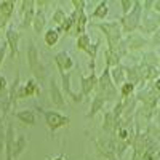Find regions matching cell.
Segmentation results:
<instances>
[{"label":"cell","mask_w":160,"mask_h":160,"mask_svg":"<svg viewBox=\"0 0 160 160\" xmlns=\"http://www.w3.org/2000/svg\"><path fill=\"white\" fill-rule=\"evenodd\" d=\"M8 90H10V85H8L7 77L0 74V99L2 101L8 98Z\"/></svg>","instance_id":"cb8c5ba5"},{"label":"cell","mask_w":160,"mask_h":160,"mask_svg":"<svg viewBox=\"0 0 160 160\" xmlns=\"http://www.w3.org/2000/svg\"><path fill=\"white\" fill-rule=\"evenodd\" d=\"M28 146H29L28 138H26L24 135L18 136V138H16V144H15V152H13V160H18V158H19V157L26 152V149H28Z\"/></svg>","instance_id":"e0dca14e"},{"label":"cell","mask_w":160,"mask_h":160,"mask_svg":"<svg viewBox=\"0 0 160 160\" xmlns=\"http://www.w3.org/2000/svg\"><path fill=\"white\" fill-rule=\"evenodd\" d=\"M15 117L19 120L22 125H28V127H34L37 123V117H35V112L29 111V109H22V111H15L13 112Z\"/></svg>","instance_id":"4fadbf2b"},{"label":"cell","mask_w":160,"mask_h":160,"mask_svg":"<svg viewBox=\"0 0 160 160\" xmlns=\"http://www.w3.org/2000/svg\"><path fill=\"white\" fill-rule=\"evenodd\" d=\"M141 15H142V2H135L133 8L128 15L120 18V26H122V32L123 34H131L139 28L141 22Z\"/></svg>","instance_id":"7a4b0ae2"},{"label":"cell","mask_w":160,"mask_h":160,"mask_svg":"<svg viewBox=\"0 0 160 160\" xmlns=\"http://www.w3.org/2000/svg\"><path fill=\"white\" fill-rule=\"evenodd\" d=\"M108 102V99H106L101 93H95L93 95V99H91V106H90V112L87 114V118H91L95 117L99 111L104 109V104Z\"/></svg>","instance_id":"7c38bea8"},{"label":"cell","mask_w":160,"mask_h":160,"mask_svg":"<svg viewBox=\"0 0 160 160\" xmlns=\"http://www.w3.org/2000/svg\"><path fill=\"white\" fill-rule=\"evenodd\" d=\"M91 45V38L88 34H82L80 37H77V42H75V48L78 51H82V53H87L88 48Z\"/></svg>","instance_id":"44dd1931"},{"label":"cell","mask_w":160,"mask_h":160,"mask_svg":"<svg viewBox=\"0 0 160 160\" xmlns=\"http://www.w3.org/2000/svg\"><path fill=\"white\" fill-rule=\"evenodd\" d=\"M50 98H51V102L56 106L59 109H66V99H64V95H62V88L58 85V82L55 80V77L50 78Z\"/></svg>","instance_id":"8fae6325"},{"label":"cell","mask_w":160,"mask_h":160,"mask_svg":"<svg viewBox=\"0 0 160 160\" xmlns=\"http://www.w3.org/2000/svg\"><path fill=\"white\" fill-rule=\"evenodd\" d=\"M40 95V85L37 83L35 78H29L24 85H19L18 93H16V99H24V98H32Z\"/></svg>","instance_id":"ba28073f"},{"label":"cell","mask_w":160,"mask_h":160,"mask_svg":"<svg viewBox=\"0 0 160 160\" xmlns=\"http://www.w3.org/2000/svg\"><path fill=\"white\" fill-rule=\"evenodd\" d=\"M109 13V5L108 2H99L95 8V11L91 13V19H106Z\"/></svg>","instance_id":"ac0fdd59"},{"label":"cell","mask_w":160,"mask_h":160,"mask_svg":"<svg viewBox=\"0 0 160 160\" xmlns=\"http://www.w3.org/2000/svg\"><path fill=\"white\" fill-rule=\"evenodd\" d=\"M133 3H135V2H131V0H120V7H122V16L128 15V13L131 11Z\"/></svg>","instance_id":"484cf974"},{"label":"cell","mask_w":160,"mask_h":160,"mask_svg":"<svg viewBox=\"0 0 160 160\" xmlns=\"http://www.w3.org/2000/svg\"><path fill=\"white\" fill-rule=\"evenodd\" d=\"M80 95H82L85 99H88L91 95H95V91L98 88V74L96 71H91L90 75H83L82 72H80Z\"/></svg>","instance_id":"5b68a950"},{"label":"cell","mask_w":160,"mask_h":160,"mask_svg":"<svg viewBox=\"0 0 160 160\" xmlns=\"http://www.w3.org/2000/svg\"><path fill=\"white\" fill-rule=\"evenodd\" d=\"M7 50H8V45H7V40H5L3 45L0 47V68H2L3 59H5V56H7Z\"/></svg>","instance_id":"83f0119b"},{"label":"cell","mask_w":160,"mask_h":160,"mask_svg":"<svg viewBox=\"0 0 160 160\" xmlns=\"http://www.w3.org/2000/svg\"><path fill=\"white\" fill-rule=\"evenodd\" d=\"M71 3H72V7H74L75 11H82V10H85V7H87L85 0H72Z\"/></svg>","instance_id":"4316f807"},{"label":"cell","mask_w":160,"mask_h":160,"mask_svg":"<svg viewBox=\"0 0 160 160\" xmlns=\"http://www.w3.org/2000/svg\"><path fill=\"white\" fill-rule=\"evenodd\" d=\"M135 88L136 85H133L131 82H123L120 85V98L125 99V98H130L133 93H135Z\"/></svg>","instance_id":"603a6c76"},{"label":"cell","mask_w":160,"mask_h":160,"mask_svg":"<svg viewBox=\"0 0 160 160\" xmlns=\"http://www.w3.org/2000/svg\"><path fill=\"white\" fill-rule=\"evenodd\" d=\"M59 37H61V34H59V31L56 29V28H50V29H47L45 31V34H43V42H45V45L47 47H55L58 42H59Z\"/></svg>","instance_id":"2e32d148"},{"label":"cell","mask_w":160,"mask_h":160,"mask_svg":"<svg viewBox=\"0 0 160 160\" xmlns=\"http://www.w3.org/2000/svg\"><path fill=\"white\" fill-rule=\"evenodd\" d=\"M51 160H66L62 155H58V157H55V158H51Z\"/></svg>","instance_id":"4dcf8cb0"},{"label":"cell","mask_w":160,"mask_h":160,"mask_svg":"<svg viewBox=\"0 0 160 160\" xmlns=\"http://www.w3.org/2000/svg\"><path fill=\"white\" fill-rule=\"evenodd\" d=\"M111 77H112V82L115 87H120L123 82H127V75H125V66L123 64H118L115 68L111 69Z\"/></svg>","instance_id":"5bb4252c"},{"label":"cell","mask_w":160,"mask_h":160,"mask_svg":"<svg viewBox=\"0 0 160 160\" xmlns=\"http://www.w3.org/2000/svg\"><path fill=\"white\" fill-rule=\"evenodd\" d=\"M50 2H40L37 0L35 2V16L32 21V29L35 34H42V31L45 29L47 26V16H45V5H48Z\"/></svg>","instance_id":"8992f818"},{"label":"cell","mask_w":160,"mask_h":160,"mask_svg":"<svg viewBox=\"0 0 160 160\" xmlns=\"http://www.w3.org/2000/svg\"><path fill=\"white\" fill-rule=\"evenodd\" d=\"M152 8H154L155 13H158V15H160V0H158V2H154V3H152Z\"/></svg>","instance_id":"f546056e"},{"label":"cell","mask_w":160,"mask_h":160,"mask_svg":"<svg viewBox=\"0 0 160 160\" xmlns=\"http://www.w3.org/2000/svg\"><path fill=\"white\" fill-rule=\"evenodd\" d=\"M125 43H127V48L138 50V48H142L148 42H146V38L141 37V35H130V37L125 40Z\"/></svg>","instance_id":"d6986e66"},{"label":"cell","mask_w":160,"mask_h":160,"mask_svg":"<svg viewBox=\"0 0 160 160\" xmlns=\"http://www.w3.org/2000/svg\"><path fill=\"white\" fill-rule=\"evenodd\" d=\"M55 64H56V68H58L59 75H61V74H66V72H71V71L74 69V66H75L72 56L69 55L68 51H59V53H56V55H55Z\"/></svg>","instance_id":"9c48e42d"},{"label":"cell","mask_w":160,"mask_h":160,"mask_svg":"<svg viewBox=\"0 0 160 160\" xmlns=\"http://www.w3.org/2000/svg\"><path fill=\"white\" fill-rule=\"evenodd\" d=\"M3 144H5V133H3L2 128H0V149L3 148Z\"/></svg>","instance_id":"f1b7e54d"},{"label":"cell","mask_w":160,"mask_h":160,"mask_svg":"<svg viewBox=\"0 0 160 160\" xmlns=\"http://www.w3.org/2000/svg\"><path fill=\"white\" fill-rule=\"evenodd\" d=\"M95 28H98L108 40V48L109 50H117V47L122 43V26L117 21H109V22H98L95 24Z\"/></svg>","instance_id":"6da1fadb"},{"label":"cell","mask_w":160,"mask_h":160,"mask_svg":"<svg viewBox=\"0 0 160 160\" xmlns=\"http://www.w3.org/2000/svg\"><path fill=\"white\" fill-rule=\"evenodd\" d=\"M16 133H15V127L11 123L7 125L5 130V144H3V152H5V160H13V152H15V144H16Z\"/></svg>","instance_id":"30bf717a"},{"label":"cell","mask_w":160,"mask_h":160,"mask_svg":"<svg viewBox=\"0 0 160 160\" xmlns=\"http://www.w3.org/2000/svg\"><path fill=\"white\" fill-rule=\"evenodd\" d=\"M7 45L10 50V56L11 59H16L19 55V40H21V34L18 29L15 28H8L7 29Z\"/></svg>","instance_id":"52a82bcc"},{"label":"cell","mask_w":160,"mask_h":160,"mask_svg":"<svg viewBox=\"0 0 160 160\" xmlns=\"http://www.w3.org/2000/svg\"><path fill=\"white\" fill-rule=\"evenodd\" d=\"M157 59H158V61H160V48H158V50H157Z\"/></svg>","instance_id":"1f68e13d"},{"label":"cell","mask_w":160,"mask_h":160,"mask_svg":"<svg viewBox=\"0 0 160 160\" xmlns=\"http://www.w3.org/2000/svg\"><path fill=\"white\" fill-rule=\"evenodd\" d=\"M34 16H35V0L34 3L31 5V8L28 10L22 15V22H21V29H29L32 26V21H34Z\"/></svg>","instance_id":"ffe728a7"},{"label":"cell","mask_w":160,"mask_h":160,"mask_svg":"<svg viewBox=\"0 0 160 160\" xmlns=\"http://www.w3.org/2000/svg\"><path fill=\"white\" fill-rule=\"evenodd\" d=\"M0 42H2V40H0Z\"/></svg>","instance_id":"d6a6232c"},{"label":"cell","mask_w":160,"mask_h":160,"mask_svg":"<svg viewBox=\"0 0 160 160\" xmlns=\"http://www.w3.org/2000/svg\"><path fill=\"white\" fill-rule=\"evenodd\" d=\"M99 47H101V42H99V40H96L95 43L91 42V45H90V48H88V51H87V55L90 56V61H96V55H98Z\"/></svg>","instance_id":"d4e9b609"},{"label":"cell","mask_w":160,"mask_h":160,"mask_svg":"<svg viewBox=\"0 0 160 160\" xmlns=\"http://www.w3.org/2000/svg\"><path fill=\"white\" fill-rule=\"evenodd\" d=\"M120 61H122V56L118 55V53L115 51V50H106L104 51V66H108V68H115V66H118L120 64Z\"/></svg>","instance_id":"9a60e30c"},{"label":"cell","mask_w":160,"mask_h":160,"mask_svg":"<svg viewBox=\"0 0 160 160\" xmlns=\"http://www.w3.org/2000/svg\"><path fill=\"white\" fill-rule=\"evenodd\" d=\"M40 111V114H42L45 117V123L50 130V133H55L64 127H68L71 123V117L64 115L58 111H48V109H42V108H37Z\"/></svg>","instance_id":"3957f363"},{"label":"cell","mask_w":160,"mask_h":160,"mask_svg":"<svg viewBox=\"0 0 160 160\" xmlns=\"http://www.w3.org/2000/svg\"><path fill=\"white\" fill-rule=\"evenodd\" d=\"M66 18H68V13H66L62 8H56L55 11H53V16H51V21L56 24V28H59V26L66 21Z\"/></svg>","instance_id":"7402d4cb"},{"label":"cell","mask_w":160,"mask_h":160,"mask_svg":"<svg viewBox=\"0 0 160 160\" xmlns=\"http://www.w3.org/2000/svg\"><path fill=\"white\" fill-rule=\"evenodd\" d=\"M28 64H29V69L34 74L35 80H43L45 78V68H43L42 61H40L38 48L32 40H29V43H28Z\"/></svg>","instance_id":"277c9868"}]
</instances>
